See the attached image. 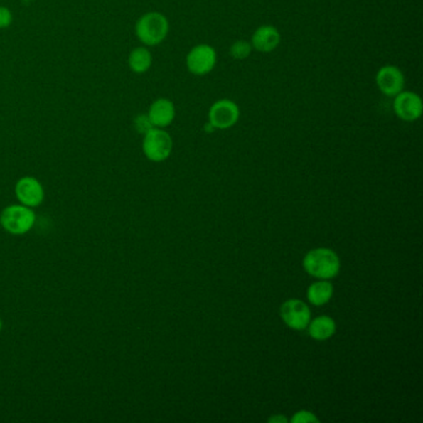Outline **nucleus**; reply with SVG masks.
<instances>
[{
	"mask_svg": "<svg viewBox=\"0 0 423 423\" xmlns=\"http://www.w3.org/2000/svg\"><path fill=\"white\" fill-rule=\"evenodd\" d=\"M169 20L159 11H148L136 20L134 26L136 39L144 46H158L169 34Z\"/></svg>",
	"mask_w": 423,
	"mask_h": 423,
	"instance_id": "1",
	"label": "nucleus"
},
{
	"mask_svg": "<svg viewBox=\"0 0 423 423\" xmlns=\"http://www.w3.org/2000/svg\"><path fill=\"white\" fill-rule=\"evenodd\" d=\"M303 267L313 277L331 279L341 271V259L331 248H316L306 253Z\"/></svg>",
	"mask_w": 423,
	"mask_h": 423,
	"instance_id": "2",
	"label": "nucleus"
},
{
	"mask_svg": "<svg viewBox=\"0 0 423 423\" xmlns=\"http://www.w3.org/2000/svg\"><path fill=\"white\" fill-rule=\"evenodd\" d=\"M143 153L151 161H164L173 151V138L164 128H151L143 138Z\"/></svg>",
	"mask_w": 423,
	"mask_h": 423,
	"instance_id": "3",
	"label": "nucleus"
},
{
	"mask_svg": "<svg viewBox=\"0 0 423 423\" xmlns=\"http://www.w3.org/2000/svg\"><path fill=\"white\" fill-rule=\"evenodd\" d=\"M0 224L9 234H26L34 226V211L25 205H11L1 213Z\"/></svg>",
	"mask_w": 423,
	"mask_h": 423,
	"instance_id": "4",
	"label": "nucleus"
},
{
	"mask_svg": "<svg viewBox=\"0 0 423 423\" xmlns=\"http://www.w3.org/2000/svg\"><path fill=\"white\" fill-rule=\"evenodd\" d=\"M218 63V54L211 45L199 44L190 50L185 63L190 73L205 76L214 70Z\"/></svg>",
	"mask_w": 423,
	"mask_h": 423,
	"instance_id": "5",
	"label": "nucleus"
},
{
	"mask_svg": "<svg viewBox=\"0 0 423 423\" xmlns=\"http://www.w3.org/2000/svg\"><path fill=\"white\" fill-rule=\"evenodd\" d=\"M239 119V106L229 98L219 100L210 107L209 122L215 127V129H229L234 127Z\"/></svg>",
	"mask_w": 423,
	"mask_h": 423,
	"instance_id": "6",
	"label": "nucleus"
},
{
	"mask_svg": "<svg viewBox=\"0 0 423 423\" xmlns=\"http://www.w3.org/2000/svg\"><path fill=\"white\" fill-rule=\"evenodd\" d=\"M375 81L380 92L387 97H395L405 90L404 73L399 68L392 65H386L379 68L375 76Z\"/></svg>",
	"mask_w": 423,
	"mask_h": 423,
	"instance_id": "7",
	"label": "nucleus"
},
{
	"mask_svg": "<svg viewBox=\"0 0 423 423\" xmlns=\"http://www.w3.org/2000/svg\"><path fill=\"white\" fill-rule=\"evenodd\" d=\"M394 98V112L401 121L414 122L422 116V100L417 93L404 90Z\"/></svg>",
	"mask_w": 423,
	"mask_h": 423,
	"instance_id": "8",
	"label": "nucleus"
},
{
	"mask_svg": "<svg viewBox=\"0 0 423 423\" xmlns=\"http://www.w3.org/2000/svg\"><path fill=\"white\" fill-rule=\"evenodd\" d=\"M281 316L291 329L303 331L311 321V311L302 301L289 299L281 308Z\"/></svg>",
	"mask_w": 423,
	"mask_h": 423,
	"instance_id": "9",
	"label": "nucleus"
},
{
	"mask_svg": "<svg viewBox=\"0 0 423 423\" xmlns=\"http://www.w3.org/2000/svg\"><path fill=\"white\" fill-rule=\"evenodd\" d=\"M15 194L21 204L28 208H36L44 200V189L39 181L31 176L21 178L15 186Z\"/></svg>",
	"mask_w": 423,
	"mask_h": 423,
	"instance_id": "10",
	"label": "nucleus"
},
{
	"mask_svg": "<svg viewBox=\"0 0 423 423\" xmlns=\"http://www.w3.org/2000/svg\"><path fill=\"white\" fill-rule=\"evenodd\" d=\"M281 33L279 30L273 25H262L255 33L251 38V45L253 50L262 54H269L277 49L281 44Z\"/></svg>",
	"mask_w": 423,
	"mask_h": 423,
	"instance_id": "11",
	"label": "nucleus"
},
{
	"mask_svg": "<svg viewBox=\"0 0 423 423\" xmlns=\"http://www.w3.org/2000/svg\"><path fill=\"white\" fill-rule=\"evenodd\" d=\"M148 117L156 128H166L176 119V105L166 97L156 98L148 109Z\"/></svg>",
	"mask_w": 423,
	"mask_h": 423,
	"instance_id": "12",
	"label": "nucleus"
},
{
	"mask_svg": "<svg viewBox=\"0 0 423 423\" xmlns=\"http://www.w3.org/2000/svg\"><path fill=\"white\" fill-rule=\"evenodd\" d=\"M153 65V55L146 46H138L128 55V66L136 75L148 73Z\"/></svg>",
	"mask_w": 423,
	"mask_h": 423,
	"instance_id": "13",
	"label": "nucleus"
},
{
	"mask_svg": "<svg viewBox=\"0 0 423 423\" xmlns=\"http://www.w3.org/2000/svg\"><path fill=\"white\" fill-rule=\"evenodd\" d=\"M336 321L331 316H321L314 321H309L308 331L309 336L316 341H326L336 333Z\"/></svg>",
	"mask_w": 423,
	"mask_h": 423,
	"instance_id": "14",
	"label": "nucleus"
},
{
	"mask_svg": "<svg viewBox=\"0 0 423 423\" xmlns=\"http://www.w3.org/2000/svg\"><path fill=\"white\" fill-rule=\"evenodd\" d=\"M334 292V288L331 282H328L326 279L319 281V282L313 283L308 288V301L314 304V306H323L326 303L329 302L331 299Z\"/></svg>",
	"mask_w": 423,
	"mask_h": 423,
	"instance_id": "15",
	"label": "nucleus"
},
{
	"mask_svg": "<svg viewBox=\"0 0 423 423\" xmlns=\"http://www.w3.org/2000/svg\"><path fill=\"white\" fill-rule=\"evenodd\" d=\"M252 45L248 43L246 40H236L235 43L230 46V56L234 60H246L250 58V55L252 54Z\"/></svg>",
	"mask_w": 423,
	"mask_h": 423,
	"instance_id": "16",
	"label": "nucleus"
},
{
	"mask_svg": "<svg viewBox=\"0 0 423 423\" xmlns=\"http://www.w3.org/2000/svg\"><path fill=\"white\" fill-rule=\"evenodd\" d=\"M134 128L138 133L141 134H146V132L151 131V128H154L151 124V119L148 117V114H138L134 118Z\"/></svg>",
	"mask_w": 423,
	"mask_h": 423,
	"instance_id": "17",
	"label": "nucleus"
},
{
	"mask_svg": "<svg viewBox=\"0 0 423 423\" xmlns=\"http://www.w3.org/2000/svg\"><path fill=\"white\" fill-rule=\"evenodd\" d=\"M13 24V13L8 6L0 5V29H8Z\"/></svg>",
	"mask_w": 423,
	"mask_h": 423,
	"instance_id": "18",
	"label": "nucleus"
},
{
	"mask_svg": "<svg viewBox=\"0 0 423 423\" xmlns=\"http://www.w3.org/2000/svg\"><path fill=\"white\" fill-rule=\"evenodd\" d=\"M293 423H306V422H319V419H316L314 414H311L309 411H301L293 416Z\"/></svg>",
	"mask_w": 423,
	"mask_h": 423,
	"instance_id": "19",
	"label": "nucleus"
},
{
	"mask_svg": "<svg viewBox=\"0 0 423 423\" xmlns=\"http://www.w3.org/2000/svg\"><path fill=\"white\" fill-rule=\"evenodd\" d=\"M268 422L286 423L287 422V419H286V417H283V416H276V417H272V419H268Z\"/></svg>",
	"mask_w": 423,
	"mask_h": 423,
	"instance_id": "20",
	"label": "nucleus"
},
{
	"mask_svg": "<svg viewBox=\"0 0 423 423\" xmlns=\"http://www.w3.org/2000/svg\"><path fill=\"white\" fill-rule=\"evenodd\" d=\"M1 326H3V323H1V319H0V331H1Z\"/></svg>",
	"mask_w": 423,
	"mask_h": 423,
	"instance_id": "21",
	"label": "nucleus"
},
{
	"mask_svg": "<svg viewBox=\"0 0 423 423\" xmlns=\"http://www.w3.org/2000/svg\"><path fill=\"white\" fill-rule=\"evenodd\" d=\"M24 1H34V0H24Z\"/></svg>",
	"mask_w": 423,
	"mask_h": 423,
	"instance_id": "22",
	"label": "nucleus"
}]
</instances>
